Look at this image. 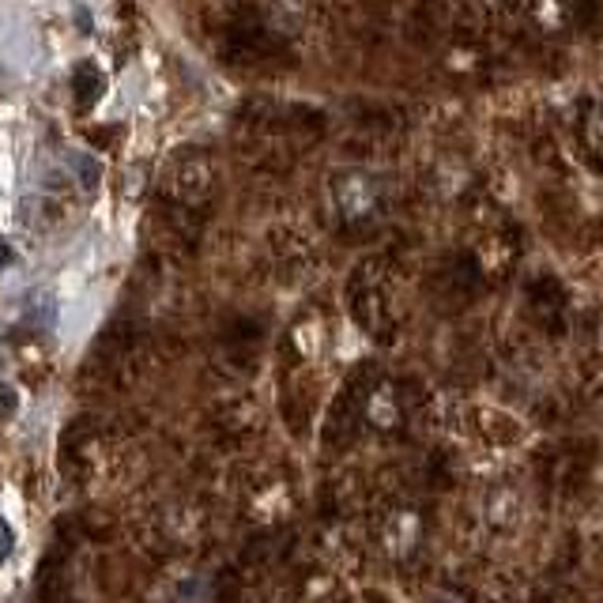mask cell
I'll list each match as a JSON object with an SVG mask.
<instances>
[{
  "label": "cell",
  "instance_id": "6da1fadb",
  "mask_svg": "<svg viewBox=\"0 0 603 603\" xmlns=\"http://www.w3.org/2000/svg\"><path fill=\"white\" fill-rule=\"evenodd\" d=\"M208 189H212V170L200 151H181L178 159L166 166V196L174 204L193 208L208 196Z\"/></svg>",
  "mask_w": 603,
  "mask_h": 603
},
{
  "label": "cell",
  "instance_id": "7a4b0ae2",
  "mask_svg": "<svg viewBox=\"0 0 603 603\" xmlns=\"http://www.w3.org/2000/svg\"><path fill=\"white\" fill-rule=\"evenodd\" d=\"M328 189H332V204L343 219H366L381 200V185L366 170H343L328 181Z\"/></svg>",
  "mask_w": 603,
  "mask_h": 603
},
{
  "label": "cell",
  "instance_id": "3957f363",
  "mask_svg": "<svg viewBox=\"0 0 603 603\" xmlns=\"http://www.w3.org/2000/svg\"><path fill=\"white\" fill-rule=\"evenodd\" d=\"M102 91H106V80H102L98 65H91V61H80V65H76V72H72V98H76V110H80V114H87L98 98H102Z\"/></svg>",
  "mask_w": 603,
  "mask_h": 603
},
{
  "label": "cell",
  "instance_id": "277c9868",
  "mask_svg": "<svg viewBox=\"0 0 603 603\" xmlns=\"http://www.w3.org/2000/svg\"><path fill=\"white\" fill-rule=\"evenodd\" d=\"M415 536H419V521H415V513H400L396 517V524H392L389 532V547L400 555V551H408V547H415Z\"/></svg>",
  "mask_w": 603,
  "mask_h": 603
},
{
  "label": "cell",
  "instance_id": "5b68a950",
  "mask_svg": "<svg viewBox=\"0 0 603 603\" xmlns=\"http://www.w3.org/2000/svg\"><path fill=\"white\" fill-rule=\"evenodd\" d=\"M370 419H374L377 426H392L396 423V400H392L389 389H381L370 396Z\"/></svg>",
  "mask_w": 603,
  "mask_h": 603
},
{
  "label": "cell",
  "instance_id": "8992f818",
  "mask_svg": "<svg viewBox=\"0 0 603 603\" xmlns=\"http://www.w3.org/2000/svg\"><path fill=\"white\" fill-rule=\"evenodd\" d=\"M72 163L80 166V181H83V189L91 193L98 185V178H102V170H98V163L91 159V155H72Z\"/></svg>",
  "mask_w": 603,
  "mask_h": 603
},
{
  "label": "cell",
  "instance_id": "52a82bcc",
  "mask_svg": "<svg viewBox=\"0 0 603 603\" xmlns=\"http://www.w3.org/2000/svg\"><path fill=\"white\" fill-rule=\"evenodd\" d=\"M16 411H19V392L8 381H0V423H8Z\"/></svg>",
  "mask_w": 603,
  "mask_h": 603
},
{
  "label": "cell",
  "instance_id": "ba28073f",
  "mask_svg": "<svg viewBox=\"0 0 603 603\" xmlns=\"http://www.w3.org/2000/svg\"><path fill=\"white\" fill-rule=\"evenodd\" d=\"M12 543H16V539H12V528H8V521L0 517V562L12 555Z\"/></svg>",
  "mask_w": 603,
  "mask_h": 603
},
{
  "label": "cell",
  "instance_id": "9c48e42d",
  "mask_svg": "<svg viewBox=\"0 0 603 603\" xmlns=\"http://www.w3.org/2000/svg\"><path fill=\"white\" fill-rule=\"evenodd\" d=\"M592 136H596V144H603V110L592 117Z\"/></svg>",
  "mask_w": 603,
  "mask_h": 603
},
{
  "label": "cell",
  "instance_id": "30bf717a",
  "mask_svg": "<svg viewBox=\"0 0 603 603\" xmlns=\"http://www.w3.org/2000/svg\"><path fill=\"white\" fill-rule=\"evenodd\" d=\"M4 264H12V249H8V245H0V268H4Z\"/></svg>",
  "mask_w": 603,
  "mask_h": 603
}]
</instances>
